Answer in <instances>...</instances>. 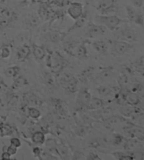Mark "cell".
Segmentation results:
<instances>
[{
	"instance_id": "obj_3",
	"label": "cell",
	"mask_w": 144,
	"mask_h": 160,
	"mask_svg": "<svg viewBox=\"0 0 144 160\" xmlns=\"http://www.w3.org/2000/svg\"><path fill=\"white\" fill-rule=\"evenodd\" d=\"M97 9L103 15H111L116 12L118 4L116 0H97L96 6Z\"/></svg>"
},
{
	"instance_id": "obj_36",
	"label": "cell",
	"mask_w": 144,
	"mask_h": 160,
	"mask_svg": "<svg viewBox=\"0 0 144 160\" xmlns=\"http://www.w3.org/2000/svg\"><path fill=\"white\" fill-rule=\"evenodd\" d=\"M133 5V7L137 8V9H140L142 8L143 5L144 4V0H129Z\"/></svg>"
},
{
	"instance_id": "obj_7",
	"label": "cell",
	"mask_w": 144,
	"mask_h": 160,
	"mask_svg": "<svg viewBox=\"0 0 144 160\" xmlns=\"http://www.w3.org/2000/svg\"><path fill=\"white\" fill-rule=\"evenodd\" d=\"M133 48L131 43L125 41L118 40L111 42V49L113 54L116 56H122L127 53Z\"/></svg>"
},
{
	"instance_id": "obj_6",
	"label": "cell",
	"mask_w": 144,
	"mask_h": 160,
	"mask_svg": "<svg viewBox=\"0 0 144 160\" xmlns=\"http://www.w3.org/2000/svg\"><path fill=\"white\" fill-rule=\"evenodd\" d=\"M118 37L119 40L125 41V42L129 43L134 42L137 41L138 39L137 32L129 26H124L119 30Z\"/></svg>"
},
{
	"instance_id": "obj_48",
	"label": "cell",
	"mask_w": 144,
	"mask_h": 160,
	"mask_svg": "<svg viewBox=\"0 0 144 160\" xmlns=\"http://www.w3.org/2000/svg\"><path fill=\"white\" fill-rule=\"evenodd\" d=\"M0 88H1V86H0Z\"/></svg>"
},
{
	"instance_id": "obj_41",
	"label": "cell",
	"mask_w": 144,
	"mask_h": 160,
	"mask_svg": "<svg viewBox=\"0 0 144 160\" xmlns=\"http://www.w3.org/2000/svg\"><path fill=\"white\" fill-rule=\"evenodd\" d=\"M18 102V98L16 97H13V98L11 99V100L9 102V107H15L17 106Z\"/></svg>"
},
{
	"instance_id": "obj_47",
	"label": "cell",
	"mask_w": 144,
	"mask_h": 160,
	"mask_svg": "<svg viewBox=\"0 0 144 160\" xmlns=\"http://www.w3.org/2000/svg\"><path fill=\"white\" fill-rule=\"evenodd\" d=\"M2 27V24L1 23H0V28H1Z\"/></svg>"
},
{
	"instance_id": "obj_43",
	"label": "cell",
	"mask_w": 144,
	"mask_h": 160,
	"mask_svg": "<svg viewBox=\"0 0 144 160\" xmlns=\"http://www.w3.org/2000/svg\"><path fill=\"white\" fill-rule=\"evenodd\" d=\"M33 154L35 157H40V154H41V150L40 149V148L38 147H35L34 148H33Z\"/></svg>"
},
{
	"instance_id": "obj_37",
	"label": "cell",
	"mask_w": 144,
	"mask_h": 160,
	"mask_svg": "<svg viewBox=\"0 0 144 160\" xmlns=\"http://www.w3.org/2000/svg\"><path fill=\"white\" fill-rule=\"evenodd\" d=\"M123 137L119 134H116L112 139V143L115 145H118L122 142Z\"/></svg>"
},
{
	"instance_id": "obj_17",
	"label": "cell",
	"mask_w": 144,
	"mask_h": 160,
	"mask_svg": "<svg viewBox=\"0 0 144 160\" xmlns=\"http://www.w3.org/2000/svg\"><path fill=\"white\" fill-rule=\"evenodd\" d=\"M120 108L119 111L122 114V115L125 117H134V115L138 114V112L135 106H131L129 104H124L122 105H120Z\"/></svg>"
},
{
	"instance_id": "obj_18",
	"label": "cell",
	"mask_w": 144,
	"mask_h": 160,
	"mask_svg": "<svg viewBox=\"0 0 144 160\" xmlns=\"http://www.w3.org/2000/svg\"><path fill=\"white\" fill-rule=\"evenodd\" d=\"M24 100L28 105L31 107L38 106L41 104V100L40 98L32 92H27L25 94Z\"/></svg>"
},
{
	"instance_id": "obj_46",
	"label": "cell",
	"mask_w": 144,
	"mask_h": 160,
	"mask_svg": "<svg viewBox=\"0 0 144 160\" xmlns=\"http://www.w3.org/2000/svg\"><path fill=\"white\" fill-rule=\"evenodd\" d=\"M4 1H5V0H0V5H1L2 4H3Z\"/></svg>"
},
{
	"instance_id": "obj_15",
	"label": "cell",
	"mask_w": 144,
	"mask_h": 160,
	"mask_svg": "<svg viewBox=\"0 0 144 160\" xmlns=\"http://www.w3.org/2000/svg\"><path fill=\"white\" fill-rule=\"evenodd\" d=\"M65 35L61 32L56 31V30H49L44 35L46 39L49 42L53 43H58L64 38Z\"/></svg>"
},
{
	"instance_id": "obj_35",
	"label": "cell",
	"mask_w": 144,
	"mask_h": 160,
	"mask_svg": "<svg viewBox=\"0 0 144 160\" xmlns=\"http://www.w3.org/2000/svg\"><path fill=\"white\" fill-rule=\"evenodd\" d=\"M118 82L119 84L121 85L122 86L126 85L129 82V77L126 74H122L121 76H119L118 78Z\"/></svg>"
},
{
	"instance_id": "obj_31",
	"label": "cell",
	"mask_w": 144,
	"mask_h": 160,
	"mask_svg": "<svg viewBox=\"0 0 144 160\" xmlns=\"http://www.w3.org/2000/svg\"><path fill=\"white\" fill-rule=\"evenodd\" d=\"M41 112L35 107H30L27 110V115L32 119H37L41 117Z\"/></svg>"
},
{
	"instance_id": "obj_38",
	"label": "cell",
	"mask_w": 144,
	"mask_h": 160,
	"mask_svg": "<svg viewBox=\"0 0 144 160\" xmlns=\"http://www.w3.org/2000/svg\"><path fill=\"white\" fill-rule=\"evenodd\" d=\"M10 145L16 148H18L21 147L22 143H21V140L18 138H12L10 140Z\"/></svg>"
},
{
	"instance_id": "obj_39",
	"label": "cell",
	"mask_w": 144,
	"mask_h": 160,
	"mask_svg": "<svg viewBox=\"0 0 144 160\" xmlns=\"http://www.w3.org/2000/svg\"><path fill=\"white\" fill-rule=\"evenodd\" d=\"M17 149L18 148H15V147H13V146H12V145H9V147H7V152H9L11 155H15V154L17 153Z\"/></svg>"
},
{
	"instance_id": "obj_12",
	"label": "cell",
	"mask_w": 144,
	"mask_h": 160,
	"mask_svg": "<svg viewBox=\"0 0 144 160\" xmlns=\"http://www.w3.org/2000/svg\"><path fill=\"white\" fill-rule=\"evenodd\" d=\"M105 104H106V101L102 100L101 98L91 97L89 102L87 104L86 109L90 112L95 111V110H98L102 108H104Z\"/></svg>"
},
{
	"instance_id": "obj_29",
	"label": "cell",
	"mask_w": 144,
	"mask_h": 160,
	"mask_svg": "<svg viewBox=\"0 0 144 160\" xmlns=\"http://www.w3.org/2000/svg\"><path fill=\"white\" fill-rule=\"evenodd\" d=\"M79 43V42L74 40L67 41V42H65L63 44V49L65 51V52H67L68 54L70 55L72 52L73 51V49L75 48V47L78 45Z\"/></svg>"
},
{
	"instance_id": "obj_4",
	"label": "cell",
	"mask_w": 144,
	"mask_h": 160,
	"mask_svg": "<svg viewBox=\"0 0 144 160\" xmlns=\"http://www.w3.org/2000/svg\"><path fill=\"white\" fill-rule=\"evenodd\" d=\"M125 11L127 18L130 22L141 27L144 26V16L142 12L130 5H126Z\"/></svg>"
},
{
	"instance_id": "obj_22",
	"label": "cell",
	"mask_w": 144,
	"mask_h": 160,
	"mask_svg": "<svg viewBox=\"0 0 144 160\" xmlns=\"http://www.w3.org/2000/svg\"><path fill=\"white\" fill-rule=\"evenodd\" d=\"M97 92L99 94V95H101V97L103 98H110L111 96H117L116 94L114 93L112 88H110L108 86H106V85H101V86H99L97 89Z\"/></svg>"
},
{
	"instance_id": "obj_33",
	"label": "cell",
	"mask_w": 144,
	"mask_h": 160,
	"mask_svg": "<svg viewBox=\"0 0 144 160\" xmlns=\"http://www.w3.org/2000/svg\"><path fill=\"white\" fill-rule=\"evenodd\" d=\"M53 74L54 73L51 72L49 73H47L45 74V76H44V79H45L46 82L49 85H55L56 82H58L57 78H56V77H55Z\"/></svg>"
},
{
	"instance_id": "obj_28",
	"label": "cell",
	"mask_w": 144,
	"mask_h": 160,
	"mask_svg": "<svg viewBox=\"0 0 144 160\" xmlns=\"http://www.w3.org/2000/svg\"><path fill=\"white\" fill-rule=\"evenodd\" d=\"M101 78L104 79V80H109L112 78L113 76H114V71L113 70L112 67H106L104 68L103 70H102L100 73Z\"/></svg>"
},
{
	"instance_id": "obj_42",
	"label": "cell",
	"mask_w": 144,
	"mask_h": 160,
	"mask_svg": "<svg viewBox=\"0 0 144 160\" xmlns=\"http://www.w3.org/2000/svg\"><path fill=\"white\" fill-rule=\"evenodd\" d=\"M11 157H12V155H11L8 152L5 150L3 152V153L2 154L1 159L2 160H9L11 159Z\"/></svg>"
},
{
	"instance_id": "obj_23",
	"label": "cell",
	"mask_w": 144,
	"mask_h": 160,
	"mask_svg": "<svg viewBox=\"0 0 144 160\" xmlns=\"http://www.w3.org/2000/svg\"><path fill=\"white\" fill-rule=\"evenodd\" d=\"M113 157L118 160H134L129 152L115 151L111 152Z\"/></svg>"
},
{
	"instance_id": "obj_1",
	"label": "cell",
	"mask_w": 144,
	"mask_h": 160,
	"mask_svg": "<svg viewBox=\"0 0 144 160\" xmlns=\"http://www.w3.org/2000/svg\"><path fill=\"white\" fill-rule=\"evenodd\" d=\"M94 23L100 24L107 29L114 31L125 23V21L115 15H97L94 18Z\"/></svg>"
},
{
	"instance_id": "obj_26",
	"label": "cell",
	"mask_w": 144,
	"mask_h": 160,
	"mask_svg": "<svg viewBox=\"0 0 144 160\" xmlns=\"http://www.w3.org/2000/svg\"><path fill=\"white\" fill-rule=\"evenodd\" d=\"M86 23H87V19H86V17H84V15H83L80 18L74 21V23L71 26L70 28L68 30V32L73 31V30L76 29L82 28L85 26Z\"/></svg>"
},
{
	"instance_id": "obj_16",
	"label": "cell",
	"mask_w": 144,
	"mask_h": 160,
	"mask_svg": "<svg viewBox=\"0 0 144 160\" xmlns=\"http://www.w3.org/2000/svg\"><path fill=\"white\" fill-rule=\"evenodd\" d=\"M123 97L127 104L131 106H137L140 102V98L131 91H127V92L123 94Z\"/></svg>"
},
{
	"instance_id": "obj_44",
	"label": "cell",
	"mask_w": 144,
	"mask_h": 160,
	"mask_svg": "<svg viewBox=\"0 0 144 160\" xmlns=\"http://www.w3.org/2000/svg\"><path fill=\"white\" fill-rule=\"evenodd\" d=\"M33 2H35V3H40V2H43L44 0H32Z\"/></svg>"
},
{
	"instance_id": "obj_30",
	"label": "cell",
	"mask_w": 144,
	"mask_h": 160,
	"mask_svg": "<svg viewBox=\"0 0 144 160\" xmlns=\"http://www.w3.org/2000/svg\"><path fill=\"white\" fill-rule=\"evenodd\" d=\"M15 81L13 82V84L12 85V87L13 89H19L22 87H23L24 85H26L27 84V80L23 78L22 76H19V77H16L15 78Z\"/></svg>"
},
{
	"instance_id": "obj_5",
	"label": "cell",
	"mask_w": 144,
	"mask_h": 160,
	"mask_svg": "<svg viewBox=\"0 0 144 160\" xmlns=\"http://www.w3.org/2000/svg\"><path fill=\"white\" fill-rule=\"evenodd\" d=\"M107 28L100 24L89 22L85 30V36L89 38H97L106 33Z\"/></svg>"
},
{
	"instance_id": "obj_34",
	"label": "cell",
	"mask_w": 144,
	"mask_h": 160,
	"mask_svg": "<svg viewBox=\"0 0 144 160\" xmlns=\"http://www.w3.org/2000/svg\"><path fill=\"white\" fill-rule=\"evenodd\" d=\"M27 22H28V23L30 25H31V26H37L39 23H40L39 16L35 14L30 15L28 16V18H27Z\"/></svg>"
},
{
	"instance_id": "obj_32",
	"label": "cell",
	"mask_w": 144,
	"mask_h": 160,
	"mask_svg": "<svg viewBox=\"0 0 144 160\" xmlns=\"http://www.w3.org/2000/svg\"><path fill=\"white\" fill-rule=\"evenodd\" d=\"M11 48L8 45H4L2 46L1 49H0V57L2 59H8L11 56Z\"/></svg>"
},
{
	"instance_id": "obj_27",
	"label": "cell",
	"mask_w": 144,
	"mask_h": 160,
	"mask_svg": "<svg viewBox=\"0 0 144 160\" xmlns=\"http://www.w3.org/2000/svg\"><path fill=\"white\" fill-rule=\"evenodd\" d=\"M55 150L56 151L58 154L63 159H68L69 154L67 148L63 145H56L55 146Z\"/></svg>"
},
{
	"instance_id": "obj_25",
	"label": "cell",
	"mask_w": 144,
	"mask_h": 160,
	"mask_svg": "<svg viewBox=\"0 0 144 160\" xmlns=\"http://www.w3.org/2000/svg\"><path fill=\"white\" fill-rule=\"evenodd\" d=\"M20 68L18 66H13L4 70V75L8 78H16L20 73Z\"/></svg>"
},
{
	"instance_id": "obj_11",
	"label": "cell",
	"mask_w": 144,
	"mask_h": 160,
	"mask_svg": "<svg viewBox=\"0 0 144 160\" xmlns=\"http://www.w3.org/2000/svg\"><path fill=\"white\" fill-rule=\"evenodd\" d=\"M109 42L106 40H96L91 43V46L92 48L95 49V50L100 54H105L107 53L108 50L109 48Z\"/></svg>"
},
{
	"instance_id": "obj_2",
	"label": "cell",
	"mask_w": 144,
	"mask_h": 160,
	"mask_svg": "<svg viewBox=\"0 0 144 160\" xmlns=\"http://www.w3.org/2000/svg\"><path fill=\"white\" fill-rule=\"evenodd\" d=\"M46 64L51 72L54 74H59L65 67V60L59 52H51L46 54Z\"/></svg>"
},
{
	"instance_id": "obj_24",
	"label": "cell",
	"mask_w": 144,
	"mask_h": 160,
	"mask_svg": "<svg viewBox=\"0 0 144 160\" xmlns=\"http://www.w3.org/2000/svg\"><path fill=\"white\" fill-rule=\"evenodd\" d=\"M132 71L139 76H144V60L141 59L136 62L132 66Z\"/></svg>"
},
{
	"instance_id": "obj_45",
	"label": "cell",
	"mask_w": 144,
	"mask_h": 160,
	"mask_svg": "<svg viewBox=\"0 0 144 160\" xmlns=\"http://www.w3.org/2000/svg\"><path fill=\"white\" fill-rule=\"evenodd\" d=\"M142 13H143V15L144 16V4L143 5V7H142Z\"/></svg>"
},
{
	"instance_id": "obj_9",
	"label": "cell",
	"mask_w": 144,
	"mask_h": 160,
	"mask_svg": "<svg viewBox=\"0 0 144 160\" xmlns=\"http://www.w3.org/2000/svg\"><path fill=\"white\" fill-rule=\"evenodd\" d=\"M16 18V13L7 7H2L0 10V23L2 26H7Z\"/></svg>"
},
{
	"instance_id": "obj_40",
	"label": "cell",
	"mask_w": 144,
	"mask_h": 160,
	"mask_svg": "<svg viewBox=\"0 0 144 160\" xmlns=\"http://www.w3.org/2000/svg\"><path fill=\"white\" fill-rule=\"evenodd\" d=\"M87 159H90V160H99L101 159L100 157H98V154H96V153L94 152H90L89 154L87 155Z\"/></svg>"
},
{
	"instance_id": "obj_21",
	"label": "cell",
	"mask_w": 144,
	"mask_h": 160,
	"mask_svg": "<svg viewBox=\"0 0 144 160\" xmlns=\"http://www.w3.org/2000/svg\"><path fill=\"white\" fill-rule=\"evenodd\" d=\"M31 140L34 144L37 145H41L46 142L45 135L41 131H35L32 135Z\"/></svg>"
},
{
	"instance_id": "obj_8",
	"label": "cell",
	"mask_w": 144,
	"mask_h": 160,
	"mask_svg": "<svg viewBox=\"0 0 144 160\" xmlns=\"http://www.w3.org/2000/svg\"><path fill=\"white\" fill-rule=\"evenodd\" d=\"M68 15L73 19L74 21L77 20L79 18L84 15V7L83 4L77 2H73L69 4L67 9Z\"/></svg>"
},
{
	"instance_id": "obj_10",
	"label": "cell",
	"mask_w": 144,
	"mask_h": 160,
	"mask_svg": "<svg viewBox=\"0 0 144 160\" xmlns=\"http://www.w3.org/2000/svg\"><path fill=\"white\" fill-rule=\"evenodd\" d=\"M91 98V93L89 92L87 88H82L78 92L77 98V104H79V106L83 107H87V104L89 102Z\"/></svg>"
},
{
	"instance_id": "obj_14",
	"label": "cell",
	"mask_w": 144,
	"mask_h": 160,
	"mask_svg": "<svg viewBox=\"0 0 144 160\" xmlns=\"http://www.w3.org/2000/svg\"><path fill=\"white\" fill-rule=\"evenodd\" d=\"M70 55L80 59L87 58L88 57V51L84 44L79 43L72 52Z\"/></svg>"
},
{
	"instance_id": "obj_19",
	"label": "cell",
	"mask_w": 144,
	"mask_h": 160,
	"mask_svg": "<svg viewBox=\"0 0 144 160\" xmlns=\"http://www.w3.org/2000/svg\"><path fill=\"white\" fill-rule=\"evenodd\" d=\"M32 54L37 60L41 61L46 57V50L44 47L35 45H32Z\"/></svg>"
},
{
	"instance_id": "obj_20",
	"label": "cell",
	"mask_w": 144,
	"mask_h": 160,
	"mask_svg": "<svg viewBox=\"0 0 144 160\" xmlns=\"http://www.w3.org/2000/svg\"><path fill=\"white\" fill-rule=\"evenodd\" d=\"M124 119L123 117H119V116H114L111 115L110 117H108L107 118H105L104 122L105 126L108 128H113L115 126L118 125V123H122Z\"/></svg>"
},
{
	"instance_id": "obj_13",
	"label": "cell",
	"mask_w": 144,
	"mask_h": 160,
	"mask_svg": "<svg viewBox=\"0 0 144 160\" xmlns=\"http://www.w3.org/2000/svg\"><path fill=\"white\" fill-rule=\"evenodd\" d=\"M31 53V48L27 44H23L19 47L16 52V58L17 59L23 62L26 60Z\"/></svg>"
}]
</instances>
